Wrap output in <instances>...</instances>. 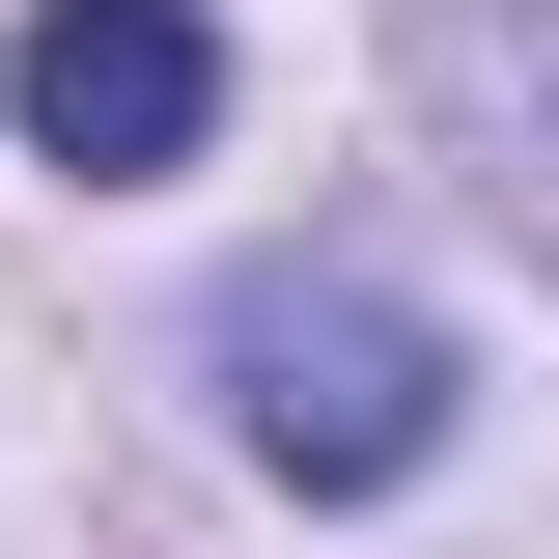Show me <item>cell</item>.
Returning a JSON list of instances; mask_svg holds the SVG:
<instances>
[{
	"instance_id": "6da1fadb",
	"label": "cell",
	"mask_w": 559,
	"mask_h": 559,
	"mask_svg": "<svg viewBox=\"0 0 559 559\" xmlns=\"http://www.w3.org/2000/svg\"><path fill=\"white\" fill-rule=\"evenodd\" d=\"M448 308H392L364 252H280V280H224V419H252V476H308V503H392L419 448H448Z\"/></svg>"
},
{
	"instance_id": "3957f363",
	"label": "cell",
	"mask_w": 559,
	"mask_h": 559,
	"mask_svg": "<svg viewBox=\"0 0 559 559\" xmlns=\"http://www.w3.org/2000/svg\"><path fill=\"white\" fill-rule=\"evenodd\" d=\"M419 84H448V112H503L559 168V0H419Z\"/></svg>"
},
{
	"instance_id": "7a4b0ae2",
	"label": "cell",
	"mask_w": 559,
	"mask_h": 559,
	"mask_svg": "<svg viewBox=\"0 0 559 559\" xmlns=\"http://www.w3.org/2000/svg\"><path fill=\"white\" fill-rule=\"evenodd\" d=\"M0 112L57 140L84 197H112V168H197V112H224V28H197V0H28V28H0Z\"/></svg>"
}]
</instances>
